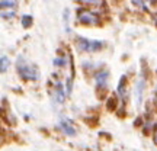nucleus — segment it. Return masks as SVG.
I'll use <instances>...</instances> for the list:
<instances>
[{
  "label": "nucleus",
  "instance_id": "7",
  "mask_svg": "<svg viewBox=\"0 0 157 151\" xmlns=\"http://www.w3.org/2000/svg\"><path fill=\"white\" fill-rule=\"evenodd\" d=\"M31 23H32V17H31V16H23V19H22V25L25 26V28H28Z\"/></svg>",
  "mask_w": 157,
  "mask_h": 151
},
{
  "label": "nucleus",
  "instance_id": "5",
  "mask_svg": "<svg viewBox=\"0 0 157 151\" xmlns=\"http://www.w3.org/2000/svg\"><path fill=\"white\" fill-rule=\"evenodd\" d=\"M143 90H144V81L143 80H140L138 81V84H137V105H140L141 103V93H143Z\"/></svg>",
  "mask_w": 157,
  "mask_h": 151
},
{
  "label": "nucleus",
  "instance_id": "12",
  "mask_svg": "<svg viewBox=\"0 0 157 151\" xmlns=\"http://www.w3.org/2000/svg\"><path fill=\"white\" fill-rule=\"evenodd\" d=\"M150 2H156V0H150Z\"/></svg>",
  "mask_w": 157,
  "mask_h": 151
},
{
  "label": "nucleus",
  "instance_id": "4",
  "mask_svg": "<svg viewBox=\"0 0 157 151\" xmlns=\"http://www.w3.org/2000/svg\"><path fill=\"white\" fill-rule=\"evenodd\" d=\"M106 80H108V73L106 71H105V73H99L98 74V77H96V83H98V86H105Z\"/></svg>",
  "mask_w": 157,
  "mask_h": 151
},
{
  "label": "nucleus",
  "instance_id": "11",
  "mask_svg": "<svg viewBox=\"0 0 157 151\" xmlns=\"http://www.w3.org/2000/svg\"><path fill=\"white\" fill-rule=\"evenodd\" d=\"M154 142H156V144H157V135H156V138H154Z\"/></svg>",
  "mask_w": 157,
  "mask_h": 151
},
{
  "label": "nucleus",
  "instance_id": "10",
  "mask_svg": "<svg viewBox=\"0 0 157 151\" xmlns=\"http://www.w3.org/2000/svg\"><path fill=\"white\" fill-rule=\"evenodd\" d=\"M132 3H134L135 6H143L144 3H143V0H132Z\"/></svg>",
  "mask_w": 157,
  "mask_h": 151
},
{
  "label": "nucleus",
  "instance_id": "2",
  "mask_svg": "<svg viewBox=\"0 0 157 151\" xmlns=\"http://www.w3.org/2000/svg\"><path fill=\"white\" fill-rule=\"evenodd\" d=\"M78 21L82 23H86V25H96V23H99V17L96 16V15H93L92 12L89 10H84V9H82V10H78Z\"/></svg>",
  "mask_w": 157,
  "mask_h": 151
},
{
  "label": "nucleus",
  "instance_id": "1",
  "mask_svg": "<svg viewBox=\"0 0 157 151\" xmlns=\"http://www.w3.org/2000/svg\"><path fill=\"white\" fill-rule=\"evenodd\" d=\"M17 71L21 73L23 78H36L38 76V71H36V67L31 66L28 62H23V58H17Z\"/></svg>",
  "mask_w": 157,
  "mask_h": 151
},
{
  "label": "nucleus",
  "instance_id": "3",
  "mask_svg": "<svg viewBox=\"0 0 157 151\" xmlns=\"http://www.w3.org/2000/svg\"><path fill=\"white\" fill-rule=\"evenodd\" d=\"M78 50L86 51V52H92V51H96L102 48V42H98V41H87V39H80L78 41Z\"/></svg>",
  "mask_w": 157,
  "mask_h": 151
},
{
  "label": "nucleus",
  "instance_id": "8",
  "mask_svg": "<svg viewBox=\"0 0 157 151\" xmlns=\"http://www.w3.org/2000/svg\"><path fill=\"white\" fill-rule=\"evenodd\" d=\"M6 66H9V60L3 55L2 57V73H5L6 71Z\"/></svg>",
  "mask_w": 157,
  "mask_h": 151
},
{
  "label": "nucleus",
  "instance_id": "6",
  "mask_svg": "<svg viewBox=\"0 0 157 151\" xmlns=\"http://www.w3.org/2000/svg\"><path fill=\"white\" fill-rule=\"evenodd\" d=\"M61 128L64 129V131H66V132H67L68 135H74V134H76L74 128H71V126H70V125H68V123L66 122V121H63V122H61Z\"/></svg>",
  "mask_w": 157,
  "mask_h": 151
},
{
  "label": "nucleus",
  "instance_id": "9",
  "mask_svg": "<svg viewBox=\"0 0 157 151\" xmlns=\"http://www.w3.org/2000/svg\"><path fill=\"white\" fill-rule=\"evenodd\" d=\"M80 2H83L86 5H101V3H103V0H80Z\"/></svg>",
  "mask_w": 157,
  "mask_h": 151
}]
</instances>
